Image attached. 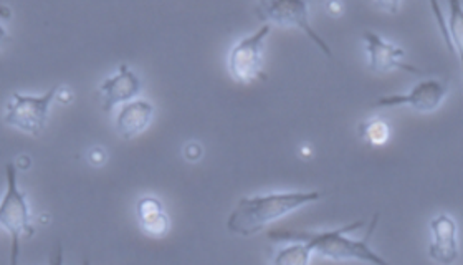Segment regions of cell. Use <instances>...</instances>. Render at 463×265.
Segmentation results:
<instances>
[{
    "label": "cell",
    "mask_w": 463,
    "mask_h": 265,
    "mask_svg": "<svg viewBox=\"0 0 463 265\" xmlns=\"http://www.w3.org/2000/svg\"><path fill=\"white\" fill-rule=\"evenodd\" d=\"M377 222H379V213H376L371 224L367 227L366 234L361 239L347 237V232H353L359 227L364 226L363 221H354L347 226H341L338 229L329 231H288V229H275L269 232V239L273 242H305L311 249L313 254L328 259L333 262H366L371 265H392L381 254L371 247V239L376 232Z\"/></svg>",
    "instance_id": "6da1fadb"
},
{
    "label": "cell",
    "mask_w": 463,
    "mask_h": 265,
    "mask_svg": "<svg viewBox=\"0 0 463 265\" xmlns=\"http://www.w3.org/2000/svg\"><path fill=\"white\" fill-rule=\"evenodd\" d=\"M321 197V191H281L241 197L225 226L235 236H257L265 231V227L293 214L301 207L318 203Z\"/></svg>",
    "instance_id": "7a4b0ae2"
},
{
    "label": "cell",
    "mask_w": 463,
    "mask_h": 265,
    "mask_svg": "<svg viewBox=\"0 0 463 265\" xmlns=\"http://www.w3.org/2000/svg\"><path fill=\"white\" fill-rule=\"evenodd\" d=\"M7 189L0 204V226L10 236V265H19L20 241L22 237L35 234L32 222V209L27 196L19 189L17 166L14 163L5 165Z\"/></svg>",
    "instance_id": "3957f363"
},
{
    "label": "cell",
    "mask_w": 463,
    "mask_h": 265,
    "mask_svg": "<svg viewBox=\"0 0 463 265\" xmlns=\"http://www.w3.org/2000/svg\"><path fill=\"white\" fill-rule=\"evenodd\" d=\"M253 12H255L257 19L261 20L263 24H269V25L275 24L279 27L298 29L328 59H335L328 43L323 40V37L319 35L315 27L311 25V22H309V4H307V2H301V0H281V2L265 0V2L253 4Z\"/></svg>",
    "instance_id": "277c9868"
},
{
    "label": "cell",
    "mask_w": 463,
    "mask_h": 265,
    "mask_svg": "<svg viewBox=\"0 0 463 265\" xmlns=\"http://www.w3.org/2000/svg\"><path fill=\"white\" fill-rule=\"evenodd\" d=\"M61 83L53 85L43 95H22L19 91H14L12 101L4 113V123L32 137H40L47 127L50 109L53 99H57Z\"/></svg>",
    "instance_id": "5b68a950"
},
{
    "label": "cell",
    "mask_w": 463,
    "mask_h": 265,
    "mask_svg": "<svg viewBox=\"0 0 463 265\" xmlns=\"http://www.w3.org/2000/svg\"><path fill=\"white\" fill-rule=\"evenodd\" d=\"M270 33L271 25L263 24L257 32L235 42L227 55V69L237 83L247 85L253 80H267V73L263 71V57L265 40Z\"/></svg>",
    "instance_id": "8992f818"
},
{
    "label": "cell",
    "mask_w": 463,
    "mask_h": 265,
    "mask_svg": "<svg viewBox=\"0 0 463 265\" xmlns=\"http://www.w3.org/2000/svg\"><path fill=\"white\" fill-rule=\"evenodd\" d=\"M450 87L444 80L427 79L405 93H392L376 99V109H409L417 113H434L444 105Z\"/></svg>",
    "instance_id": "52a82bcc"
},
{
    "label": "cell",
    "mask_w": 463,
    "mask_h": 265,
    "mask_svg": "<svg viewBox=\"0 0 463 265\" xmlns=\"http://www.w3.org/2000/svg\"><path fill=\"white\" fill-rule=\"evenodd\" d=\"M367 65L373 73H389L394 70H402L412 75H425V70L405 63V50L383 39L376 32H364Z\"/></svg>",
    "instance_id": "ba28073f"
},
{
    "label": "cell",
    "mask_w": 463,
    "mask_h": 265,
    "mask_svg": "<svg viewBox=\"0 0 463 265\" xmlns=\"http://www.w3.org/2000/svg\"><path fill=\"white\" fill-rule=\"evenodd\" d=\"M141 79L135 70L129 69V65L121 63L113 75H109L99 87L98 93L101 99V109L105 113H109L118 105H126L136 99L141 91Z\"/></svg>",
    "instance_id": "9c48e42d"
},
{
    "label": "cell",
    "mask_w": 463,
    "mask_h": 265,
    "mask_svg": "<svg viewBox=\"0 0 463 265\" xmlns=\"http://www.w3.org/2000/svg\"><path fill=\"white\" fill-rule=\"evenodd\" d=\"M430 242H429V256L437 264L454 265L460 256L458 247V226L455 219L449 214H439L429 222Z\"/></svg>",
    "instance_id": "30bf717a"
},
{
    "label": "cell",
    "mask_w": 463,
    "mask_h": 265,
    "mask_svg": "<svg viewBox=\"0 0 463 265\" xmlns=\"http://www.w3.org/2000/svg\"><path fill=\"white\" fill-rule=\"evenodd\" d=\"M155 105L145 99H136L123 105L116 113L115 129L123 139H135L143 135L155 118Z\"/></svg>",
    "instance_id": "8fae6325"
},
{
    "label": "cell",
    "mask_w": 463,
    "mask_h": 265,
    "mask_svg": "<svg viewBox=\"0 0 463 265\" xmlns=\"http://www.w3.org/2000/svg\"><path fill=\"white\" fill-rule=\"evenodd\" d=\"M136 217L143 234L151 239H163L171 231V219L159 197H141L136 204Z\"/></svg>",
    "instance_id": "7c38bea8"
},
{
    "label": "cell",
    "mask_w": 463,
    "mask_h": 265,
    "mask_svg": "<svg viewBox=\"0 0 463 265\" xmlns=\"http://www.w3.org/2000/svg\"><path fill=\"white\" fill-rule=\"evenodd\" d=\"M430 9L434 10V17L439 24V29L444 35L449 49L454 52L460 62L463 79V5L457 0L449 4V17L445 19L437 2H430Z\"/></svg>",
    "instance_id": "4fadbf2b"
},
{
    "label": "cell",
    "mask_w": 463,
    "mask_h": 265,
    "mask_svg": "<svg viewBox=\"0 0 463 265\" xmlns=\"http://www.w3.org/2000/svg\"><path fill=\"white\" fill-rule=\"evenodd\" d=\"M357 133L359 137L364 139L371 147H384L387 141L391 139V125L386 118L374 117V118H367L361 121L357 125Z\"/></svg>",
    "instance_id": "5bb4252c"
},
{
    "label": "cell",
    "mask_w": 463,
    "mask_h": 265,
    "mask_svg": "<svg viewBox=\"0 0 463 265\" xmlns=\"http://www.w3.org/2000/svg\"><path fill=\"white\" fill-rule=\"evenodd\" d=\"M287 246L281 247L273 257L271 265H309L313 252L305 242H285Z\"/></svg>",
    "instance_id": "9a60e30c"
},
{
    "label": "cell",
    "mask_w": 463,
    "mask_h": 265,
    "mask_svg": "<svg viewBox=\"0 0 463 265\" xmlns=\"http://www.w3.org/2000/svg\"><path fill=\"white\" fill-rule=\"evenodd\" d=\"M108 161V153L101 147H91L88 151V163L91 166H103Z\"/></svg>",
    "instance_id": "2e32d148"
},
{
    "label": "cell",
    "mask_w": 463,
    "mask_h": 265,
    "mask_svg": "<svg viewBox=\"0 0 463 265\" xmlns=\"http://www.w3.org/2000/svg\"><path fill=\"white\" fill-rule=\"evenodd\" d=\"M184 156L187 157L191 163H195L203 157V145L201 143H189L184 147Z\"/></svg>",
    "instance_id": "e0dca14e"
},
{
    "label": "cell",
    "mask_w": 463,
    "mask_h": 265,
    "mask_svg": "<svg viewBox=\"0 0 463 265\" xmlns=\"http://www.w3.org/2000/svg\"><path fill=\"white\" fill-rule=\"evenodd\" d=\"M63 259H65L63 246L58 242L57 247H55V251H53V252H52V256H50V265H65Z\"/></svg>",
    "instance_id": "ac0fdd59"
},
{
    "label": "cell",
    "mask_w": 463,
    "mask_h": 265,
    "mask_svg": "<svg viewBox=\"0 0 463 265\" xmlns=\"http://www.w3.org/2000/svg\"><path fill=\"white\" fill-rule=\"evenodd\" d=\"M57 99L61 103V105H65V103H71V99H73V91L65 87V85H61L60 90H58Z\"/></svg>",
    "instance_id": "d6986e66"
},
{
    "label": "cell",
    "mask_w": 463,
    "mask_h": 265,
    "mask_svg": "<svg viewBox=\"0 0 463 265\" xmlns=\"http://www.w3.org/2000/svg\"><path fill=\"white\" fill-rule=\"evenodd\" d=\"M326 9H328L329 15L331 14L333 15H339L343 12V4L341 2H331V4H326Z\"/></svg>",
    "instance_id": "ffe728a7"
},
{
    "label": "cell",
    "mask_w": 463,
    "mask_h": 265,
    "mask_svg": "<svg viewBox=\"0 0 463 265\" xmlns=\"http://www.w3.org/2000/svg\"><path fill=\"white\" fill-rule=\"evenodd\" d=\"M15 166L20 167V169H27V167H30V157L20 156L19 159L15 161Z\"/></svg>",
    "instance_id": "44dd1931"
},
{
    "label": "cell",
    "mask_w": 463,
    "mask_h": 265,
    "mask_svg": "<svg viewBox=\"0 0 463 265\" xmlns=\"http://www.w3.org/2000/svg\"><path fill=\"white\" fill-rule=\"evenodd\" d=\"M399 5H401V4H396V2H394V4H377V7H383L384 10H399Z\"/></svg>",
    "instance_id": "7402d4cb"
},
{
    "label": "cell",
    "mask_w": 463,
    "mask_h": 265,
    "mask_svg": "<svg viewBox=\"0 0 463 265\" xmlns=\"http://www.w3.org/2000/svg\"><path fill=\"white\" fill-rule=\"evenodd\" d=\"M83 265H90V260H88L87 257L83 259Z\"/></svg>",
    "instance_id": "603a6c76"
}]
</instances>
